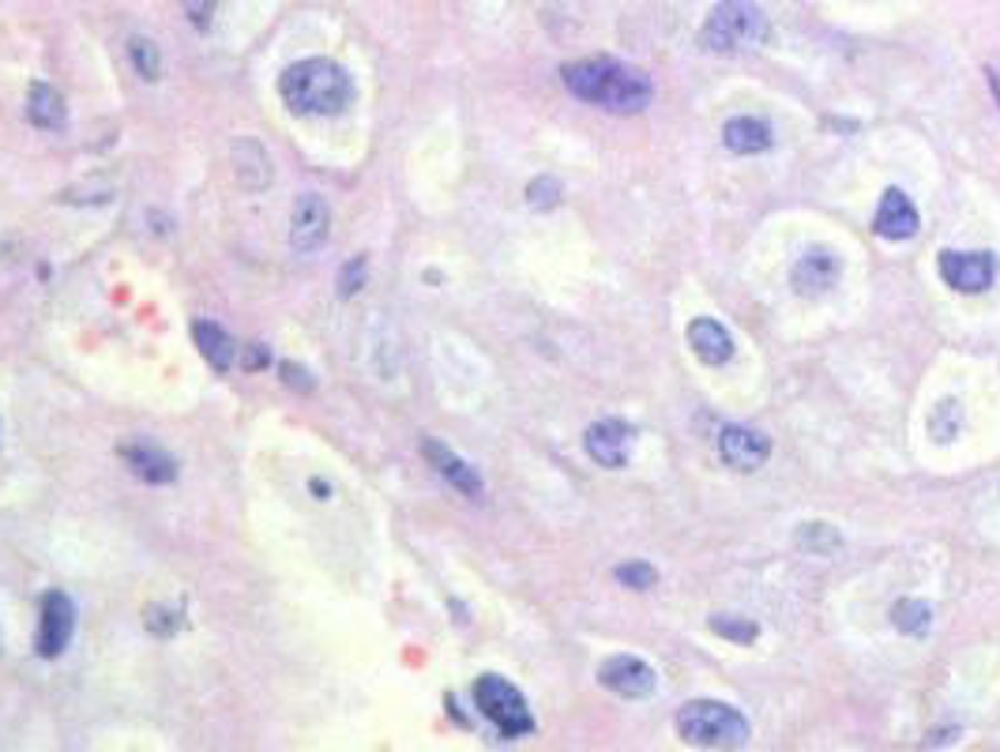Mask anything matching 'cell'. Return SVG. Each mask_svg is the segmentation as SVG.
Masks as SVG:
<instances>
[{
  "mask_svg": "<svg viewBox=\"0 0 1000 752\" xmlns=\"http://www.w3.org/2000/svg\"><path fill=\"white\" fill-rule=\"evenodd\" d=\"M632 441H636V430L628 422H621V418H602V422H595L584 436V449L587 455L595 460L598 466H609V471H621V466L628 463V452H632Z\"/></svg>",
  "mask_w": 1000,
  "mask_h": 752,
  "instance_id": "8",
  "label": "cell"
},
{
  "mask_svg": "<svg viewBox=\"0 0 1000 752\" xmlns=\"http://www.w3.org/2000/svg\"><path fill=\"white\" fill-rule=\"evenodd\" d=\"M797 546L808 549V554H835V549L843 546L839 530L832 527V523H805L802 530H797Z\"/></svg>",
  "mask_w": 1000,
  "mask_h": 752,
  "instance_id": "22",
  "label": "cell"
},
{
  "mask_svg": "<svg viewBox=\"0 0 1000 752\" xmlns=\"http://www.w3.org/2000/svg\"><path fill=\"white\" fill-rule=\"evenodd\" d=\"M474 703L493 727L501 730V738H527L535 730V719H530V708L523 700V692L512 681L497 678V673H485L474 684Z\"/></svg>",
  "mask_w": 1000,
  "mask_h": 752,
  "instance_id": "5",
  "label": "cell"
},
{
  "mask_svg": "<svg viewBox=\"0 0 1000 752\" xmlns=\"http://www.w3.org/2000/svg\"><path fill=\"white\" fill-rule=\"evenodd\" d=\"M27 117H31L34 125H38V128H45V132L61 128V125H64V117H69L61 91L50 87V83H34V87H31V99H27Z\"/></svg>",
  "mask_w": 1000,
  "mask_h": 752,
  "instance_id": "20",
  "label": "cell"
},
{
  "mask_svg": "<svg viewBox=\"0 0 1000 752\" xmlns=\"http://www.w3.org/2000/svg\"><path fill=\"white\" fill-rule=\"evenodd\" d=\"M331 230V212L328 204L317 193H305L293 204V218H290V245L298 253H317L323 241H328Z\"/></svg>",
  "mask_w": 1000,
  "mask_h": 752,
  "instance_id": "9",
  "label": "cell"
},
{
  "mask_svg": "<svg viewBox=\"0 0 1000 752\" xmlns=\"http://www.w3.org/2000/svg\"><path fill=\"white\" fill-rule=\"evenodd\" d=\"M279 94L290 110L320 113L323 117V113H339L350 102V75L336 61L309 56V61H298L293 69H286V75L279 80Z\"/></svg>",
  "mask_w": 1000,
  "mask_h": 752,
  "instance_id": "2",
  "label": "cell"
},
{
  "mask_svg": "<svg viewBox=\"0 0 1000 752\" xmlns=\"http://www.w3.org/2000/svg\"><path fill=\"white\" fill-rule=\"evenodd\" d=\"M986 75H989V87H993V99L1000 102V72L997 69H986Z\"/></svg>",
  "mask_w": 1000,
  "mask_h": 752,
  "instance_id": "32",
  "label": "cell"
},
{
  "mask_svg": "<svg viewBox=\"0 0 1000 752\" xmlns=\"http://www.w3.org/2000/svg\"><path fill=\"white\" fill-rule=\"evenodd\" d=\"M166 617L169 614H162V609H147V628H155V632H162V636L174 632L177 621H166Z\"/></svg>",
  "mask_w": 1000,
  "mask_h": 752,
  "instance_id": "30",
  "label": "cell"
},
{
  "mask_svg": "<svg viewBox=\"0 0 1000 752\" xmlns=\"http://www.w3.org/2000/svg\"><path fill=\"white\" fill-rule=\"evenodd\" d=\"M959 422H963V414H959V403H951V399H945V403H940L937 411H932V418H929L932 436H937V441H945V444L956 441Z\"/></svg>",
  "mask_w": 1000,
  "mask_h": 752,
  "instance_id": "25",
  "label": "cell"
},
{
  "mask_svg": "<svg viewBox=\"0 0 1000 752\" xmlns=\"http://www.w3.org/2000/svg\"><path fill=\"white\" fill-rule=\"evenodd\" d=\"M260 365H268V350H264L260 342H252V347H249V361H245V369H260Z\"/></svg>",
  "mask_w": 1000,
  "mask_h": 752,
  "instance_id": "31",
  "label": "cell"
},
{
  "mask_svg": "<svg viewBox=\"0 0 1000 752\" xmlns=\"http://www.w3.org/2000/svg\"><path fill=\"white\" fill-rule=\"evenodd\" d=\"M598 681H602L609 692H617V697L640 700V697H651L654 692L659 673H654L651 662L636 659V655H614V659H606L602 666H598Z\"/></svg>",
  "mask_w": 1000,
  "mask_h": 752,
  "instance_id": "7",
  "label": "cell"
},
{
  "mask_svg": "<svg viewBox=\"0 0 1000 752\" xmlns=\"http://www.w3.org/2000/svg\"><path fill=\"white\" fill-rule=\"evenodd\" d=\"M193 336H196L199 354L207 358V365H212L215 373H230V365H234V358H237L234 339L226 336L218 323H212V320H199L196 328H193Z\"/></svg>",
  "mask_w": 1000,
  "mask_h": 752,
  "instance_id": "19",
  "label": "cell"
},
{
  "mask_svg": "<svg viewBox=\"0 0 1000 752\" xmlns=\"http://www.w3.org/2000/svg\"><path fill=\"white\" fill-rule=\"evenodd\" d=\"M125 463L132 466L136 478L151 485H166L177 478V463L162 449H155V444H132V449H125Z\"/></svg>",
  "mask_w": 1000,
  "mask_h": 752,
  "instance_id": "18",
  "label": "cell"
},
{
  "mask_svg": "<svg viewBox=\"0 0 1000 752\" xmlns=\"http://www.w3.org/2000/svg\"><path fill=\"white\" fill-rule=\"evenodd\" d=\"M365 287V260H350L339 275V298H354Z\"/></svg>",
  "mask_w": 1000,
  "mask_h": 752,
  "instance_id": "28",
  "label": "cell"
},
{
  "mask_svg": "<svg viewBox=\"0 0 1000 752\" xmlns=\"http://www.w3.org/2000/svg\"><path fill=\"white\" fill-rule=\"evenodd\" d=\"M234 177L245 193H260V188L271 185V158L256 140H241L234 147Z\"/></svg>",
  "mask_w": 1000,
  "mask_h": 752,
  "instance_id": "16",
  "label": "cell"
},
{
  "mask_svg": "<svg viewBox=\"0 0 1000 752\" xmlns=\"http://www.w3.org/2000/svg\"><path fill=\"white\" fill-rule=\"evenodd\" d=\"M937 268H940V279L956 293H986L997 279V256L945 249L937 256Z\"/></svg>",
  "mask_w": 1000,
  "mask_h": 752,
  "instance_id": "6",
  "label": "cell"
},
{
  "mask_svg": "<svg viewBox=\"0 0 1000 752\" xmlns=\"http://www.w3.org/2000/svg\"><path fill=\"white\" fill-rule=\"evenodd\" d=\"M771 42V19L752 0H719L700 31V45L711 53H741Z\"/></svg>",
  "mask_w": 1000,
  "mask_h": 752,
  "instance_id": "3",
  "label": "cell"
},
{
  "mask_svg": "<svg viewBox=\"0 0 1000 752\" xmlns=\"http://www.w3.org/2000/svg\"><path fill=\"white\" fill-rule=\"evenodd\" d=\"M678 734L684 745L741 749L749 741V722L738 708L722 700H689L678 711Z\"/></svg>",
  "mask_w": 1000,
  "mask_h": 752,
  "instance_id": "4",
  "label": "cell"
},
{
  "mask_svg": "<svg viewBox=\"0 0 1000 752\" xmlns=\"http://www.w3.org/2000/svg\"><path fill=\"white\" fill-rule=\"evenodd\" d=\"M689 347H692V354L703 361V365H726V361L733 358L730 331L711 317H697L689 323Z\"/></svg>",
  "mask_w": 1000,
  "mask_h": 752,
  "instance_id": "14",
  "label": "cell"
},
{
  "mask_svg": "<svg viewBox=\"0 0 1000 752\" xmlns=\"http://www.w3.org/2000/svg\"><path fill=\"white\" fill-rule=\"evenodd\" d=\"M527 199H530V207H538V212H549V207H557V204H560V181H557V177H538V181H530Z\"/></svg>",
  "mask_w": 1000,
  "mask_h": 752,
  "instance_id": "27",
  "label": "cell"
},
{
  "mask_svg": "<svg viewBox=\"0 0 1000 752\" xmlns=\"http://www.w3.org/2000/svg\"><path fill=\"white\" fill-rule=\"evenodd\" d=\"M711 632H719L722 640L733 643H752L760 636V625L749 621V617H726V614H714L711 617Z\"/></svg>",
  "mask_w": 1000,
  "mask_h": 752,
  "instance_id": "23",
  "label": "cell"
},
{
  "mask_svg": "<svg viewBox=\"0 0 1000 752\" xmlns=\"http://www.w3.org/2000/svg\"><path fill=\"white\" fill-rule=\"evenodd\" d=\"M422 452H425V460L436 466V474L452 482L455 490L466 493V497H474V501L482 497V478H478V471H474V466H466L452 449H444L441 441H425V444H422Z\"/></svg>",
  "mask_w": 1000,
  "mask_h": 752,
  "instance_id": "15",
  "label": "cell"
},
{
  "mask_svg": "<svg viewBox=\"0 0 1000 752\" xmlns=\"http://www.w3.org/2000/svg\"><path fill=\"white\" fill-rule=\"evenodd\" d=\"M719 455L726 460L733 471H760L771 460V441L764 433L745 430V425H726L719 433Z\"/></svg>",
  "mask_w": 1000,
  "mask_h": 752,
  "instance_id": "10",
  "label": "cell"
},
{
  "mask_svg": "<svg viewBox=\"0 0 1000 752\" xmlns=\"http://www.w3.org/2000/svg\"><path fill=\"white\" fill-rule=\"evenodd\" d=\"M722 144H726V151H733V155H760V151H767L775 144V132H771L767 121H760V117H733V121H726V128H722Z\"/></svg>",
  "mask_w": 1000,
  "mask_h": 752,
  "instance_id": "17",
  "label": "cell"
},
{
  "mask_svg": "<svg viewBox=\"0 0 1000 752\" xmlns=\"http://www.w3.org/2000/svg\"><path fill=\"white\" fill-rule=\"evenodd\" d=\"M918 207L910 204V196L903 193V188H884L880 196V207H876V218H873V230L880 237H888V241H907V237L918 234Z\"/></svg>",
  "mask_w": 1000,
  "mask_h": 752,
  "instance_id": "12",
  "label": "cell"
},
{
  "mask_svg": "<svg viewBox=\"0 0 1000 752\" xmlns=\"http://www.w3.org/2000/svg\"><path fill=\"white\" fill-rule=\"evenodd\" d=\"M891 621L903 636H926L932 628V606L921 598H899L891 609Z\"/></svg>",
  "mask_w": 1000,
  "mask_h": 752,
  "instance_id": "21",
  "label": "cell"
},
{
  "mask_svg": "<svg viewBox=\"0 0 1000 752\" xmlns=\"http://www.w3.org/2000/svg\"><path fill=\"white\" fill-rule=\"evenodd\" d=\"M75 628V606L64 595H45L42 602V625H38V655L56 659L69 647Z\"/></svg>",
  "mask_w": 1000,
  "mask_h": 752,
  "instance_id": "11",
  "label": "cell"
},
{
  "mask_svg": "<svg viewBox=\"0 0 1000 752\" xmlns=\"http://www.w3.org/2000/svg\"><path fill=\"white\" fill-rule=\"evenodd\" d=\"M132 64H136V72L143 75V80H158L162 75V56H158V45L147 42V38H132Z\"/></svg>",
  "mask_w": 1000,
  "mask_h": 752,
  "instance_id": "24",
  "label": "cell"
},
{
  "mask_svg": "<svg viewBox=\"0 0 1000 752\" xmlns=\"http://www.w3.org/2000/svg\"><path fill=\"white\" fill-rule=\"evenodd\" d=\"M282 377H286V384H290V388H298V392H312V380H309V373H305L301 365H293V361H286V365H282Z\"/></svg>",
  "mask_w": 1000,
  "mask_h": 752,
  "instance_id": "29",
  "label": "cell"
},
{
  "mask_svg": "<svg viewBox=\"0 0 1000 752\" xmlns=\"http://www.w3.org/2000/svg\"><path fill=\"white\" fill-rule=\"evenodd\" d=\"M614 576H617V584L632 587V591H651V587L659 584V573H654L647 560H628V565L617 568Z\"/></svg>",
  "mask_w": 1000,
  "mask_h": 752,
  "instance_id": "26",
  "label": "cell"
},
{
  "mask_svg": "<svg viewBox=\"0 0 1000 752\" xmlns=\"http://www.w3.org/2000/svg\"><path fill=\"white\" fill-rule=\"evenodd\" d=\"M568 94H576L579 102H590L598 110L609 113H640L651 106L654 87L643 72L628 69V64L614 61V56H587V61H571L560 69Z\"/></svg>",
  "mask_w": 1000,
  "mask_h": 752,
  "instance_id": "1",
  "label": "cell"
},
{
  "mask_svg": "<svg viewBox=\"0 0 1000 752\" xmlns=\"http://www.w3.org/2000/svg\"><path fill=\"white\" fill-rule=\"evenodd\" d=\"M790 279H794L797 293L816 298V293H827L835 287V279H839V260H835V253H827V249H808L802 260L794 264Z\"/></svg>",
  "mask_w": 1000,
  "mask_h": 752,
  "instance_id": "13",
  "label": "cell"
}]
</instances>
